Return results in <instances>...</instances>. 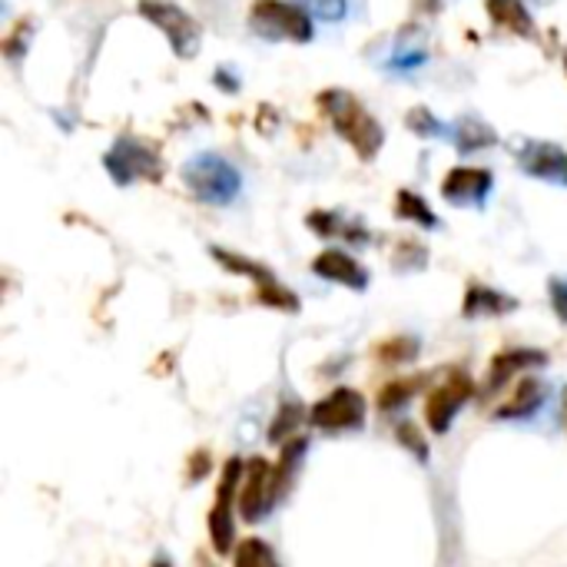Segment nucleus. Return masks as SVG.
Wrapping results in <instances>:
<instances>
[{"mask_svg": "<svg viewBox=\"0 0 567 567\" xmlns=\"http://www.w3.org/2000/svg\"><path fill=\"white\" fill-rule=\"evenodd\" d=\"M419 349L422 346H419L415 336H392V339H385V342L375 346V359L382 365H402V362L419 359Z\"/></svg>", "mask_w": 567, "mask_h": 567, "instance_id": "412c9836", "label": "nucleus"}, {"mask_svg": "<svg viewBox=\"0 0 567 567\" xmlns=\"http://www.w3.org/2000/svg\"><path fill=\"white\" fill-rule=\"evenodd\" d=\"M405 126L415 133V136H429V140H435V136H445V123L432 113V110H425V106H415V110H409V116H405Z\"/></svg>", "mask_w": 567, "mask_h": 567, "instance_id": "a878e982", "label": "nucleus"}, {"mask_svg": "<svg viewBox=\"0 0 567 567\" xmlns=\"http://www.w3.org/2000/svg\"><path fill=\"white\" fill-rule=\"evenodd\" d=\"M249 30L262 40H289V43H309L316 33L309 10L289 0H256L249 7Z\"/></svg>", "mask_w": 567, "mask_h": 567, "instance_id": "7ed1b4c3", "label": "nucleus"}, {"mask_svg": "<svg viewBox=\"0 0 567 567\" xmlns=\"http://www.w3.org/2000/svg\"><path fill=\"white\" fill-rule=\"evenodd\" d=\"M30 30H33V23L30 20H20L7 37H3V53L13 60V56H20L23 50H27V40H30Z\"/></svg>", "mask_w": 567, "mask_h": 567, "instance_id": "c85d7f7f", "label": "nucleus"}, {"mask_svg": "<svg viewBox=\"0 0 567 567\" xmlns=\"http://www.w3.org/2000/svg\"><path fill=\"white\" fill-rule=\"evenodd\" d=\"M548 296H551V309H555V316L561 319L567 326V282L565 279H551L548 282Z\"/></svg>", "mask_w": 567, "mask_h": 567, "instance_id": "473e14b6", "label": "nucleus"}, {"mask_svg": "<svg viewBox=\"0 0 567 567\" xmlns=\"http://www.w3.org/2000/svg\"><path fill=\"white\" fill-rule=\"evenodd\" d=\"M429 60V53L425 50H399L392 60H389V70H399V73H412V70H419L422 63Z\"/></svg>", "mask_w": 567, "mask_h": 567, "instance_id": "7c9ffc66", "label": "nucleus"}, {"mask_svg": "<svg viewBox=\"0 0 567 567\" xmlns=\"http://www.w3.org/2000/svg\"><path fill=\"white\" fill-rule=\"evenodd\" d=\"M395 439H399V445H405V449H412L415 452V458H422V462H429V445H425V439H422V432L412 425V422H402L399 429H395Z\"/></svg>", "mask_w": 567, "mask_h": 567, "instance_id": "cd10ccee", "label": "nucleus"}, {"mask_svg": "<svg viewBox=\"0 0 567 567\" xmlns=\"http://www.w3.org/2000/svg\"><path fill=\"white\" fill-rule=\"evenodd\" d=\"M395 216H399V219H409V223H415V226H425V229H439V216H435L432 206H429L419 193H412V189H399V193H395Z\"/></svg>", "mask_w": 567, "mask_h": 567, "instance_id": "aec40b11", "label": "nucleus"}, {"mask_svg": "<svg viewBox=\"0 0 567 567\" xmlns=\"http://www.w3.org/2000/svg\"><path fill=\"white\" fill-rule=\"evenodd\" d=\"M422 375H412V379H395V382H385V389L379 392V412H395V409H405L409 399L422 389Z\"/></svg>", "mask_w": 567, "mask_h": 567, "instance_id": "4be33fe9", "label": "nucleus"}, {"mask_svg": "<svg viewBox=\"0 0 567 567\" xmlns=\"http://www.w3.org/2000/svg\"><path fill=\"white\" fill-rule=\"evenodd\" d=\"M209 472H213V455H209L206 449H196V452L189 455V462H186V478L196 485V482H203Z\"/></svg>", "mask_w": 567, "mask_h": 567, "instance_id": "2f4dec72", "label": "nucleus"}, {"mask_svg": "<svg viewBox=\"0 0 567 567\" xmlns=\"http://www.w3.org/2000/svg\"><path fill=\"white\" fill-rule=\"evenodd\" d=\"M103 169L116 186H130L136 179L143 183H159L163 179V159L159 153L136 140V136H120L106 153H103Z\"/></svg>", "mask_w": 567, "mask_h": 567, "instance_id": "39448f33", "label": "nucleus"}, {"mask_svg": "<svg viewBox=\"0 0 567 567\" xmlns=\"http://www.w3.org/2000/svg\"><path fill=\"white\" fill-rule=\"evenodd\" d=\"M183 183L196 203L229 206L243 193V173L219 153H196L183 163Z\"/></svg>", "mask_w": 567, "mask_h": 567, "instance_id": "f03ea898", "label": "nucleus"}, {"mask_svg": "<svg viewBox=\"0 0 567 567\" xmlns=\"http://www.w3.org/2000/svg\"><path fill=\"white\" fill-rule=\"evenodd\" d=\"M279 482H276V465L269 458H252L246 465V475H243V485H239V518L256 525L262 522L276 498H279Z\"/></svg>", "mask_w": 567, "mask_h": 567, "instance_id": "1a4fd4ad", "label": "nucleus"}, {"mask_svg": "<svg viewBox=\"0 0 567 567\" xmlns=\"http://www.w3.org/2000/svg\"><path fill=\"white\" fill-rule=\"evenodd\" d=\"M243 458H229L223 465L219 485H216V502L209 508V545L216 555H233L236 551V512H239V485H243Z\"/></svg>", "mask_w": 567, "mask_h": 567, "instance_id": "20e7f679", "label": "nucleus"}, {"mask_svg": "<svg viewBox=\"0 0 567 567\" xmlns=\"http://www.w3.org/2000/svg\"><path fill=\"white\" fill-rule=\"evenodd\" d=\"M365 395L349 385H339L309 409V422L322 432H352L365 425Z\"/></svg>", "mask_w": 567, "mask_h": 567, "instance_id": "6e6552de", "label": "nucleus"}, {"mask_svg": "<svg viewBox=\"0 0 567 567\" xmlns=\"http://www.w3.org/2000/svg\"><path fill=\"white\" fill-rule=\"evenodd\" d=\"M518 166L525 176L567 186V150L558 143H545V140H528L518 150Z\"/></svg>", "mask_w": 567, "mask_h": 567, "instance_id": "ddd939ff", "label": "nucleus"}, {"mask_svg": "<svg viewBox=\"0 0 567 567\" xmlns=\"http://www.w3.org/2000/svg\"><path fill=\"white\" fill-rule=\"evenodd\" d=\"M233 567H276V555L262 538H243L233 551Z\"/></svg>", "mask_w": 567, "mask_h": 567, "instance_id": "b1692460", "label": "nucleus"}, {"mask_svg": "<svg viewBox=\"0 0 567 567\" xmlns=\"http://www.w3.org/2000/svg\"><path fill=\"white\" fill-rule=\"evenodd\" d=\"M429 262V252L419 243H402V252H395V269L409 272V269H422Z\"/></svg>", "mask_w": 567, "mask_h": 567, "instance_id": "c756f323", "label": "nucleus"}, {"mask_svg": "<svg viewBox=\"0 0 567 567\" xmlns=\"http://www.w3.org/2000/svg\"><path fill=\"white\" fill-rule=\"evenodd\" d=\"M545 402V382L532 372H525L515 385H508V395L498 402V409L492 412L495 419H525L532 415L538 405Z\"/></svg>", "mask_w": 567, "mask_h": 567, "instance_id": "2eb2a0df", "label": "nucleus"}, {"mask_svg": "<svg viewBox=\"0 0 567 567\" xmlns=\"http://www.w3.org/2000/svg\"><path fill=\"white\" fill-rule=\"evenodd\" d=\"M475 395V382L465 369H455L442 385H435L425 399V422L435 435H445L458 419L462 405Z\"/></svg>", "mask_w": 567, "mask_h": 567, "instance_id": "9d476101", "label": "nucleus"}, {"mask_svg": "<svg viewBox=\"0 0 567 567\" xmlns=\"http://www.w3.org/2000/svg\"><path fill=\"white\" fill-rule=\"evenodd\" d=\"M302 7L309 10V17H319L322 23H339L349 13L346 0H302Z\"/></svg>", "mask_w": 567, "mask_h": 567, "instance_id": "bb28decb", "label": "nucleus"}, {"mask_svg": "<svg viewBox=\"0 0 567 567\" xmlns=\"http://www.w3.org/2000/svg\"><path fill=\"white\" fill-rule=\"evenodd\" d=\"M452 143H455L458 153L468 156V153H478V150H492L498 143V133L478 116H462L452 126Z\"/></svg>", "mask_w": 567, "mask_h": 567, "instance_id": "6ab92c4d", "label": "nucleus"}, {"mask_svg": "<svg viewBox=\"0 0 567 567\" xmlns=\"http://www.w3.org/2000/svg\"><path fill=\"white\" fill-rule=\"evenodd\" d=\"M538 365H548V355L542 349H505L492 359L488 372H485V382L478 389V395H495L502 392L505 385H515L525 372L538 369Z\"/></svg>", "mask_w": 567, "mask_h": 567, "instance_id": "9b49d317", "label": "nucleus"}, {"mask_svg": "<svg viewBox=\"0 0 567 567\" xmlns=\"http://www.w3.org/2000/svg\"><path fill=\"white\" fill-rule=\"evenodd\" d=\"M209 252H213V259H216L226 272H236V276L252 279V286H256V302H259V306H269V309H279V312H299V309H302V306H299V296H296L292 289H286V286L276 279V272H272L269 266H262V262H256V259H249V256L229 252V249H223V246H213Z\"/></svg>", "mask_w": 567, "mask_h": 567, "instance_id": "423d86ee", "label": "nucleus"}, {"mask_svg": "<svg viewBox=\"0 0 567 567\" xmlns=\"http://www.w3.org/2000/svg\"><path fill=\"white\" fill-rule=\"evenodd\" d=\"M306 226H309L316 236H322V239H349V243H355V246L369 243V233H365L359 223H352V219H346L342 213H332V209H316V213H309V216H306Z\"/></svg>", "mask_w": 567, "mask_h": 567, "instance_id": "f3484780", "label": "nucleus"}, {"mask_svg": "<svg viewBox=\"0 0 567 567\" xmlns=\"http://www.w3.org/2000/svg\"><path fill=\"white\" fill-rule=\"evenodd\" d=\"M495 189L492 169L482 166H455L442 179V196L452 206H485V199Z\"/></svg>", "mask_w": 567, "mask_h": 567, "instance_id": "f8f14e48", "label": "nucleus"}, {"mask_svg": "<svg viewBox=\"0 0 567 567\" xmlns=\"http://www.w3.org/2000/svg\"><path fill=\"white\" fill-rule=\"evenodd\" d=\"M302 419H306L302 402H296V399H292V402H282L279 412H276V419H272V425H269V442H286V439H292V435L299 432Z\"/></svg>", "mask_w": 567, "mask_h": 567, "instance_id": "5701e85b", "label": "nucleus"}, {"mask_svg": "<svg viewBox=\"0 0 567 567\" xmlns=\"http://www.w3.org/2000/svg\"><path fill=\"white\" fill-rule=\"evenodd\" d=\"M306 449H309L306 439H292V442L282 449V458H279V465H276V482H279V492H282V495L289 492V485H292V478H296V472H299V465H302Z\"/></svg>", "mask_w": 567, "mask_h": 567, "instance_id": "393cba45", "label": "nucleus"}, {"mask_svg": "<svg viewBox=\"0 0 567 567\" xmlns=\"http://www.w3.org/2000/svg\"><path fill=\"white\" fill-rule=\"evenodd\" d=\"M312 272L322 276L326 282H336V286H346V289H355V292H365L369 289V269L349 256L346 249H326L312 259Z\"/></svg>", "mask_w": 567, "mask_h": 567, "instance_id": "4468645a", "label": "nucleus"}, {"mask_svg": "<svg viewBox=\"0 0 567 567\" xmlns=\"http://www.w3.org/2000/svg\"><path fill=\"white\" fill-rule=\"evenodd\" d=\"M213 80H216V86H219V90H226V93H236V90H239V80H233L229 66H219Z\"/></svg>", "mask_w": 567, "mask_h": 567, "instance_id": "72a5a7b5", "label": "nucleus"}, {"mask_svg": "<svg viewBox=\"0 0 567 567\" xmlns=\"http://www.w3.org/2000/svg\"><path fill=\"white\" fill-rule=\"evenodd\" d=\"M485 10L492 17V23H498L502 30L532 40L535 37V20L525 7V0H485Z\"/></svg>", "mask_w": 567, "mask_h": 567, "instance_id": "a211bd4d", "label": "nucleus"}, {"mask_svg": "<svg viewBox=\"0 0 567 567\" xmlns=\"http://www.w3.org/2000/svg\"><path fill=\"white\" fill-rule=\"evenodd\" d=\"M518 309V299L515 296H505L485 282H468L465 289V299H462V316L465 319H495V316H505V312H515Z\"/></svg>", "mask_w": 567, "mask_h": 567, "instance_id": "dca6fc26", "label": "nucleus"}, {"mask_svg": "<svg viewBox=\"0 0 567 567\" xmlns=\"http://www.w3.org/2000/svg\"><path fill=\"white\" fill-rule=\"evenodd\" d=\"M565 70H567V56H565Z\"/></svg>", "mask_w": 567, "mask_h": 567, "instance_id": "c9c22d12", "label": "nucleus"}, {"mask_svg": "<svg viewBox=\"0 0 567 567\" xmlns=\"http://www.w3.org/2000/svg\"><path fill=\"white\" fill-rule=\"evenodd\" d=\"M319 110L329 116L332 130L355 150V156L362 163H372L379 153H382V143H385V130L382 123L362 106V100L349 90H322L319 93Z\"/></svg>", "mask_w": 567, "mask_h": 567, "instance_id": "f257e3e1", "label": "nucleus"}, {"mask_svg": "<svg viewBox=\"0 0 567 567\" xmlns=\"http://www.w3.org/2000/svg\"><path fill=\"white\" fill-rule=\"evenodd\" d=\"M136 10H140V17L150 20L159 33H166V40H169V47H173L176 56L189 60V56L199 53V47H203V30H199L196 17L186 13L179 3H173V0H140Z\"/></svg>", "mask_w": 567, "mask_h": 567, "instance_id": "0eeeda50", "label": "nucleus"}, {"mask_svg": "<svg viewBox=\"0 0 567 567\" xmlns=\"http://www.w3.org/2000/svg\"><path fill=\"white\" fill-rule=\"evenodd\" d=\"M153 567H173V565H169V558H153Z\"/></svg>", "mask_w": 567, "mask_h": 567, "instance_id": "f704fd0d", "label": "nucleus"}]
</instances>
